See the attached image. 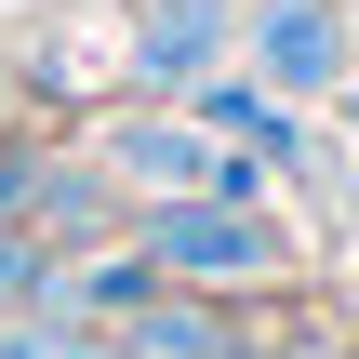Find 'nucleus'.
<instances>
[{
    "instance_id": "obj_6",
    "label": "nucleus",
    "mask_w": 359,
    "mask_h": 359,
    "mask_svg": "<svg viewBox=\"0 0 359 359\" xmlns=\"http://www.w3.org/2000/svg\"><path fill=\"white\" fill-rule=\"evenodd\" d=\"M40 280H53V253H40V240H13V226H0V306H27V293H40Z\"/></svg>"
},
{
    "instance_id": "obj_1",
    "label": "nucleus",
    "mask_w": 359,
    "mask_h": 359,
    "mask_svg": "<svg viewBox=\"0 0 359 359\" xmlns=\"http://www.w3.org/2000/svg\"><path fill=\"white\" fill-rule=\"evenodd\" d=\"M147 266L187 280V293H266V280L293 266V240H280V213H253V200H160V213H147Z\"/></svg>"
},
{
    "instance_id": "obj_3",
    "label": "nucleus",
    "mask_w": 359,
    "mask_h": 359,
    "mask_svg": "<svg viewBox=\"0 0 359 359\" xmlns=\"http://www.w3.org/2000/svg\"><path fill=\"white\" fill-rule=\"evenodd\" d=\"M253 53H266V80H280V93H320V80H333V53H346V27H333L320 0H266V13H253Z\"/></svg>"
},
{
    "instance_id": "obj_2",
    "label": "nucleus",
    "mask_w": 359,
    "mask_h": 359,
    "mask_svg": "<svg viewBox=\"0 0 359 359\" xmlns=\"http://www.w3.org/2000/svg\"><path fill=\"white\" fill-rule=\"evenodd\" d=\"M107 160H120L147 200H253V160H240L226 133H200V120H133Z\"/></svg>"
},
{
    "instance_id": "obj_5",
    "label": "nucleus",
    "mask_w": 359,
    "mask_h": 359,
    "mask_svg": "<svg viewBox=\"0 0 359 359\" xmlns=\"http://www.w3.org/2000/svg\"><path fill=\"white\" fill-rule=\"evenodd\" d=\"M147 293H160V266H147V253H120V266H93V280H80V306H93V320H133Z\"/></svg>"
},
{
    "instance_id": "obj_4",
    "label": "nucleus",
    "mask_w": 359,
    "mask_h": 359,
    "mask_svg": "<svg viewBox=\"0 0 359 359\" xmlns=\"http://www.w3.org/2000/svg\"><path fill=\"white\" fill-rule=\"evenodd\" d=\"M200 133H240V147H293V120L266 93H200Z\"/></svg>"
}]
</instances>
